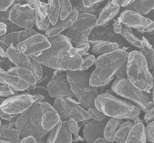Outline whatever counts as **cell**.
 Returning <instances> with one entry per match:
<instances>
[{
    "label": "cell",
    "mask_w": 154,
    "mask_h": 143,
    "mask_svg": "<svg viewBox=\"0 0 154 143\" xmlns=\"http://www.w3.org/2000/svg\"><path fill=\"white\" fill-rule=\"evenodd\" d=\"M33 60L42 65L64 72L81 71L83 58L75 51L74 47L70 49H63L51 56L42 58L31 57Z\"/></svg>",
    "instance_id": "8992f818"
},
{
    "label": "cell",
    "mask_w": 154,
    "mask_h": 143,
    "mask_svg": "<svg viewBox=\"0 0 154 143\" xmlns=\"http://www.w3.org/2000/svg\"><path fill=\"white\" fill-rule=\"evenodd\" d=\"M128 9L134 10L142 16L146 15L154 9V1H134Z\"/></svg>",
    "instance_id": "f1b7e54d"
},
{
    "label": "cell",
    "mask_w": 154,
    "mask_h": 143,
    "mask_svg": "<svg viewBox=\"0 0 154 143\" xmlns=\"http://www.w3.org/2000/svg\"><path fill=\"white\" fill-rule=\"evenodd\" d=\"M37 33L38 32L33 29H22L8 33L0 38L1 48L6 51L8 48L11 45L17 47L19 44Z\"/></svg>",
    "instance_id": "9a60e30c"
},
{
    "label": "cell",
    "mask_w": 154,
    "mask_h": 143,
    "mask_svg": "<svg viewBox=\"0 0 154 143\" xmlns=\"http://www.w3.org/2000/svg\"><path fill=\"white\" fill-rule=\"evenodd\" d=\"M90 45L89 44L88 42L78 44L75 45V46L74 47L75 51L81 56H85L88 55L87 54L88 52L89 49H90Z\"/></svg>",
    "instance_id": "ee69618b"
},
{
    "label": "cell",
    "mask_w": 154,
    "mask_h": 143,
    "mask_svg": "<svg viewBox=\"0 0 154 143\" xmlns=\"http://www.w3.org/2000/svg\"><path fill=\"white\" fill-rule=\"evenodd\" d=\"M111 90L119 96L133 102L143 112H147L154 107L151 93L140 90L127 78L116 79L111 85Z\"/></svg>",
    "instance_id": "52a82bcc"
},
{
    "label": "cell",
    "mask_w": 154,
    "mask_h": 143,
    "mask_svg": "<svg viewBox=\"0 0 154 143\" xmlns=\"http://www.w3.org/2000/svg\"><path fill=\"white\" fill-rule=\"evenodd\" d=\"M42 113L41 102H38L18 115L16 120L15 127L22 138L31 136L39 140L45 137L48 132L42 127Z\"/></svg>",
    "instance_id": "5b68a950"
},
{
    "label": "cell",
    "mask_w": 154,
    "mask_h": 143,
    "mask_svg": "<svg viewBox=\"0 0 154 143\" xmlns=\"http://www.w3.org/2000/svg\"><path fill=\"white\" fill-rule=\"evenodd\" d=\"M127 79L135 87L146 92L151 93L154 78L146 59L139 51L129 52L127 61Z\"/></svg>",
    "instance_id": "3957f363"
},
{
    "label": "cell",
    "mask_w": 154,
    "mask_h": 143,
    "mask_svg": "<svg viewBox=\"0 0 154 143\" xmlns=\"http://www.w3.org/2000/svg\"><path fill=\"white\" fill-rule=\"evenodd\" d=\"M83 7L86 8H92L100 4L103 1L100 0H91V1H82Z\"/></svg>",
    "instance_id": "f907efd6"
},
{
    "label": "cell",
    "mask_w": 154,
    "mask_h": 143,
    "mask_svg": "<svg viewBox=\"0 0 154 143\" xmlns=\"http://www.w3.org/2000/svg\"><path fill=\"white\" fill-rule=\"evenodd\" d=\"M9 20L22 29H33L35 25V14L28 4L15 1L10 12Z\"/></svg>",
    "instance_id": "8fae6325"
},
{
    "label": "cell",
    "mask_w": 154,
    "mask_h": 143,
    "mask_svg": "<svg viewBox=\"0 0 154 143\" xmlns=\"http://www.w3.org/2000/svg\"><path fill=\"white\" fill-rule=\"evenodd\" d=\"M50 47L49 38L38 33L19 44L17 48L25 55L31 57L41 54Z\"/></svg>",
    "instance_id": "7c38bea8"
},
{
    "label": "cell",
    "mask_w": 154,
    "mask_h": 143,
    "mask_svg": "<svg viewBox=\"0 0 154 143\" xmlns=\"http://www.w3.org/2000/svg\"><path fill=\"white\" fill-rule=\"evenodd\" d=\"M141 33H150L154 30V21L150 18L146 17V23L143 28L137 30Z\"/></svg>",
    "instance_id": "f6af8a7d"
},
{
    "label": "cell",
    "mask_w": 154,
    "mask_h": 143,
    "mask_svg": "<svg viewBox=\"0 0 154 143\" xmlns=\"http://www.w3.org/2000/svg\"><path fill=\"white\" fill-rule=\"evenodd\" d=\"M1 120L4 121H10L14 120L17 119L18 115H13V114H9V113H5L3 112H1Z\"/></svg>",
    "instance_id": "11a10c76"
},
{
    "label": "cell",
    "mask_w": 154,
    "mask_h": 143,
    "mask_svg": "<svg viewBox=\"0 0 154 143\" xmlns=\"http://www.w3.org/2000/svg\"><path fill=\"white\" fill-rule=\"evenodd\" d=\"M35 14V25L38 30L46 31L51 27L47 16V3L41 1H26Z\"/></svg>",
    "instance_id": "5bb4252c"
},
{
    "label": "cell",
    "mask_w": 154,
    "mask_h": 143,
    "mask_svg": "<svg viewBox=\"0 0 154 143\" xmlns=\"http://www.w3.org/2000/svg\"><path fill=\"white\" fill-rule=\"evenodd\" d=\"M87 111L90 120L95 121H102L108 119L107 117L106 116L103 112L99 111L95 107L89 109Z\"/></svg>",
    "instance_id": "f35d334b"
},
{
    "label": "cell",
    "mask_w": 154,
    "mask_h": 143,
    "mask_svg": "<svg viewBox=\"0 0 154 143\" xmlns=\"http://www.w3.org/2000/svg\"><path fill=\"white\" fill-rule=\"evenodd\" d=\"M43 73L42 78L38 81L37 85L47 87L48 83L52 80V76L54 70L43 65Z\"/></svg>",
    "instance_id": "ab89813d"
},
{
    "label": "cell",
    "mask_w": 154,
    "mask_h": 143,
    "mask_svg": "<svg viewBox=\"0 0 154 143\" xmlns=\"http://www.w3.org/2000/svg\"><path fill=\"white\" fill-rule=\"evenodd\" d=\"M108 119L102 121L91 120L84 125L83 138L87 143H92L99 138L103 137L105 126Z\"/></svg>",
    "instance_id": "2e32d148"
},
{
    "label": "cell",
    "mask_w": 154,
    "mask_h": 143,
    "mask_svg": "<svg viewBox=\"0 0 154 143\" xmlns=\"http://www.w3.org/2000/svg\"><path fill=\"white\" fill-rule=\"evenodd\" d=\"M3 23H5L7 25V34L10 33L17 31H18V30H20L22 29L21 28L14 24L13 23H12L11 21H10V20L5 21V22H3Z\"/></svg>",
    "instance_id": "816d5d0a"
},
{
    "label": "cell",
    "mask_w": 154,
    "mask_h": 143,
    "mask_svg": "<svg viewBox=\"0 0 154 143\" xmlns=\"http://www.w3.org/2000/svg\"><path fill=\"white\" fill-rule=\"evenodd\" d=\"M96 58L93 54H88L83 58V63L81 71H86L88 69L95 64Z\"/></svg>",
    "instance_id": "7bdbcfd3"
},
{
    "label": "cell",
    "mask_w": 154,
    "mask_h": 143,
    "mask_svg": "<svg viewBox=\"0 0 154 143\" xmlns=\"http://www.w3.org/2000/svg\"><path fill=\"white\" fill-rule=\"evenodd\" d=\"M142 40L143 43V48L140 49L139 52L146 59L149 68L151 70L154 63V49L152 45L146 37H143Z\"/></svg>",
    "instance_id": "1f68e13d"
},
{
    "label": "cell",
    "mask_w": 154,
    "mask_h": 143,
    "mask_svg": "<svg viewBox=\"0 0 154 143\" xmlns=\"http://www.w3.org/2000/svg\"><path fill=\"white\" fill-rule=\"evenodd\" d=\"M73 135L69 130L67 121H63L62 126L56 143H72Z\"/></svg>",
    "instance_id": "836d02e7"
},
{
    "label": "cell",
    "mask_w": 154,
    "mask_h": 143,
    "mask_svg": "<svg viewBox=\"0 0 154 143\" xmlns=\"http://www.w3.org/2000/svg\"><path fill=\"white\" fill-rule=\"evenodd\" d=\"M26 91L28 93L31 94H39L42 95L45 97V102H47L50 104L52 103V99H53L50 96L46 87L37 84L33 86H29V89Z\"/></svg>",
    "instance_id": "e575fe53"
},
{
    "label": "cell",
    "mask_w": 154,
    "mask_h": 143,
    "mask_svg": "<svg viewBox=\"0 0 154 143\" xmlns=\"http://www.w3.org/2000/svg\"><path fill=\"white\" fill-rule=\"evenodd\" d=\"M129 53L126 50L119 49L99 56L95 61V69L91 74L90 84L98 88L107 85L118 70L126 64Z\"/></svg>",
    "instance_id": "6da1fadb"
},
{
    "label": "cell",
    "mask_w": 154,
    "mask_h": 143,
    "mask_svg": "<svg viewBox=\"0 0 154 143\" xmlns=\"http://www.w3.org/2000/svg\"><path fill=\"white\" fill-rule=\"evenodd\" d=\"M11 8L9 10L5 12H1L0 13L1 22H4L9 20L10 12L11 10Z\"/></svg>",
    "instance_id": "9f6ffc18"
},
{
    "label": "cell",
    "mask_w": 154,
    "mask_h": 143,
    "mask_svg": "<svg viewBox=\"0 0 154 143\" xmlns=\"http://www.w3.org/2000/svg\"><path fill=\"white\" fill-rule=\"evenodd\" d=\"M62 124L63 121H61L57 125H56L48 132V136L46 139V143H56L62 126Z\"/></svg>",
    "instance_id": "60d3db41"
},
{
    "label": "cell",
    "mask_w": 154,
    "mask_h": 143,
    "mask_svg": "<svg viewBox=\"0 0 154 143\" xmlns=\"http://www.w3.org/2000/svg\"><path fill=\"white\" fill-rule=\"evenodd\" d=\"M7 34V27L5 23H0V37H2Z\"/></svg>",
    "instance_id": "91938a15"
},
{
    "label": "cell",
    "mask_w": 154,
    "mask_h": 143,
    "mask_svg": "<svg viewBox=\"0 0 154 143\" xmlns=\"http://www.w3.org/2000/svg\"><path fill=\"white\" fill-rule=\"evenodd\" d=\"M67 126L69 130L71 132L73 136H74L73 142L83 141L84 138H82L79 135L80 127L78 121L73 119H70L67 121Z\"/></svg>",
    "instance_id": "d590c367"
},
{
    "label": "cell",
    "mask_w": 154,
    "mask_h": 143,
    "mask_svg": "<svg viewBox=\"0 0 154 143\" xmlns=\"http://www.w3.org/2000/svg\"><path fill=\"white\" fill-rule=\"evenodd\" d=\"M92 143H116L115 141H111L106 139L104 137L99 138Z\"/></svg>",
    "instance_id": "94428289"
},
{
    "label": "cell",
    "mask_w": 154,
    "mask_h": 143,
    "mask_svg": "<svg viewBox=\"0 0 154 143\" xmlns=\"http://www.w3.org/2000/svg\"><path fill=\"white\" fill-rule=\"evenodd\" d=\"M97 17L91 13H79L72 27L67 30L66 36L72 43L78 44L88 41L91 32L97 26Z\"/></svg>",
    "instance_id": "ba28073f"
},
{
    "label": "cell",
    "mask_w": 154,
    "mask_h": 143,
    "mask_svg": "<svg viewBox=\"0 0 154 143\" xmlns=\"http://www.w3.org/2000/svg\"><path fill=\"white\" fill-rule=\"evenodd\" d=\"M151 70L152 74L153 75V77H154V64H153V66H152V67Z\"/></svg>",
    "instance_id": "03108f58"
},
{
    "label": "cell",
    "mask_w": 154,
    "mask_h": 143,
    "mask_svg": "<svg viewBox=\"0 0 154 143\" xmlns=\"http://www.w3.org/2000/svg\"><path fill=\"white\" fill-rule=\"evenodd\" d=\"M120 35L132 46L140 49L143 48V43L142 40L135 35L131 28L124 26Z\"/></svg>",
    "instance_id": "d6a6232c"
},
{
    "label": "cell",
    "mask_w": 154,
    "mask_h": 143,
    "mask_svg": "<svg viewBox=\"0 0 154 143\" xmlns=\"http://www.w3.org/2000/svg\"><path fill=\"white\" fill-rule=\"evenodd\" d=\"M18 92L13 89L8 85L1 84L0 86V95L2 97H11L17 94Z\"/></svg>",
    "instance_id": "b9f144b4"
},
{
    "label": "cell",
    "mask_w": 154,
    "mask_h": 143,
    "mask_svg": "<svg viewBox=\"0 0 154 143\" xmlns=\"http://www.w3.org/2000/svg\"><path fill=\"white\" fill-rule=\"evenodd\" d=\"M95 107L107 117L123 120H134L141 110L131 102L118 98L109 93H103L96 98Z\"/></svg>",
    "instance_id": "7a4b0ae2"
},
{
    "label": "cell",
    "mask_w": 154,
    "mask_h": 143,
    "mask_svg": "<svg viewBox=\"0 0 154 143\" xmlns=\"http://www.w3.org/2000/svg\"><path fill=\"white\" fill-rule=\"evenodd\" d=\"M126 64L123 65L116 73L115 76L117 79H123L127 77V68Z\"/></svg>",
    "instance_id": "c3c4849f"
},
{
    "label": "cell",
    "mask_w": 154,
    "mask_h": 143,
    "mask_svg": "<svg viewBox=\"0 0 154 143\" xmlns=\"http://www.w3.org/2000/svg\"><path fill=\"white\" fill-rule=\"evenodd\" d=\"M133 125L134 123L130 121H123L120 124L115 135V142L116 143H125Z\"/></svg>",
    "instance_id": "4dcf8cb0"
},
{
    "label": "cell",
    "mask_w": 154,
    "mask_h": 143,
    "mask_svg": "<svg viewBox=\"0 0 154 143\" xmlns=\"http://www.w3.org/2000/svg\"><path fill=\"white\" fill-rule=\"evenodd\" d=\"M0 143H11L10 142L1 139Z\"/></svg>",
    "instance_id": "003e7915"
},
{
    "label": "cell",
    "mask_w": 154,
    "mask_h": 143,
    "mask_svg": "<svg viewBox=\"0 0 154 143\" xmlns=\"http://www.w3.org/2000/svg\"><path fill=\"white\" fill-rule=\"evenodd\" d=\"M91 73L87 71L66 72L71 90L79 104L85 109L95 107L96 99L99 95L98 88L90 84Z\"/></svg>",
    "instance_id": "277c9868"
},
{
    "label": "cell",
    "mask_w": 154,
    "mask_h": 143,
    "mask_svg": "<svg viewBox=\"0 0 154 143\" xmlns=\"http://www.w3.org/2000/svg\"><path fill=\"white\" fill-rule=\"evenodd\" d=\"M144 120L147 124L154 121V107L146 112Z\"/></svg>",
    "instance_id": "db71d44e"
},
{
    "label": "cell",
    "mask_w": 154,
    "mask_h": 143,
    "mask_svg": "<svg viewBox=\"0 0 154 143\" xmlns=\"http://www.w3.org/2000/svg\"><path fill=\"white\" fill-rule=\"evenodd\" d=\"M0 55H1V58H7V52L2 48H1L0 49Z\"/></svg>",
    "instance_id": "be15d7a7"
},
{
    "label": "cell",
    "mask_w": 154,
    "mask_h": 143,
    "mask_svg": "<svg viewBox=\"0 0 154 143\" xmlns=\"http://www.w3.org/2000/svg\"><path fill=\"white\" fill-rule=\"evenodd\" d=\"M63 72H65L61 71V70H54V72H53V76H52V80L57 77L58 76H59L61 73Z\"/></svg>",
    "instance_id": "6125c7cd"
},
{
    "label": "cell",
    "mask_w": 154,
    "mask_h": 143,
    "mask_svg": "<svg viewBox=\"0 0 154 143\" xmlns=\"http://www.w3.org/2000/svg\"><path fill=\"white\" fill-rule=\"evenodd\" d=\"M146 131L147 140L154 143V121L147 124L146 126Z\"/></svg>",
    "instance_id": "7dc6e473"
},
{
    "label": "cell",
    "mask_w": 154,
    "mask_h": 143,
    "mask_svg": "<svg viewBox=\"0 0 154 143\" xmlns=\"http://www.w3.org/2000/svg\"><path fill=\"white\" fill-rule=\"evenodd\" d=\"M79 13L76 9L73 8L70 16L64 20L59 19L54 25H51L49 28L45 31V35L49 38L54 37L62 32L72 27L79 16Z\"/></svg>",
    "instance_id": "ffe728a7"
},
{
    "label": "cell",
    "mask_w": 154,
    "mask_h": 143,
    "mask_svg": "<svg viewBox=\"0 0 154 143\" xmlns=\"http://www.w3.org/2000/svg\"><path fill=\"white\" fill-rule=\"evenodd\" d=\"M35 104L32 94L29 93L17 94L6 98L1 103V112L19 115Z\"/></svg>",
    "instance_id": "30bf717a"
},
{
    "label": "cell",
    "mask_w": 154,
    "mask_h": 143,
    "mask_svg": "<svg viewBox=\"0 0 154 143\" xmlns=\"http://www.w3.org/2000/svg\"><path fill=\"white\" fill-rule=\"evenodd\" d=\"M147 140L146 127L142 122L134 124L125 143H146Z\"/></svg>",
    "instance_id": "d4e9b609"
},
{
    "label": "cell",
    "mask_w": 154,
    "mask_h": 143,
    "mask_svg": "<svg viewBox=\"0 0 154 143\" xmlns=\"http://www.w3.org/2000/svg\"><path fill=\"white\" fill-rule=\"evenodd\" d=\"M119 46L115 41H101L93 46L91 52L94 54L101 55L119 49Z\"/></svg>",
    "instance_id": "4316f807"
},
{
    "label": "cell",
    "mask_w": 154,
    "mask_h": 143,
    "mask_svg": "<svg viewBox=\"0 0 154 143\" xmlns=\"http://www.w3.org/2000/svg\"><path fill=\"white\" fill-rule=\"evenodd\" d=\"M7 58L16 67H23L29 68L30 57L22 53L17 47L11 45L7 49Z\"/></svg>",
    "instance_id": "cb8c5ba5"
},
{
    "label": "cell",
    "mask_w": 154,
    "mask_h": 143,
    "mask_svg": "<svg viewBox=\"0 0 154 143\" xmlns=\"http://www.w3.org/2000/svg\"><path fill=\"white\" fill-rule=\"evenodd\" d=\"M7 72L17 75L26 81L30 86L37 84L38 79L32 71L29 68L23 67L14 66Z\"/></svg>",
    "instance_id": "484cf974"
},
{
    "label": "cell",
    "mask_w": 154,
    "mask_h": 143,
    "mask_svg": "<svg viewBox=\"0 0 154 143\" xmlns=\"http://www.w3.org/2000/svg\"><path fill=\"white\" fill-rule=\"evenodd\" d=\"M0 66H1L0 69L7 72L10 69H11L12 68L14 67V65L10 61L8 58H1L0 59Z\"/></svg>",
    "instance_id": "bcb514c9"
},
{
    "label": "cell",
    "mask_w": 154,
    "mask_h": 143,
    "mask_svg": "<svg viewBox=\"0 0 154 143\" xmlns=\"http://www.w3.org/2000/svg\"><path fill=\"white\" fill-rule=\"evenodd\" d=\"M120 7L116 1H109L101 9L97 17V26H103L115 18L120 11Z\"/></svg>",
    "instance_id": "7402d4cb"
},
{
    "label": "cell",
    "mask_w": 154,
    "mask_h": 143,
    "mask_svg": "<svg viewBox=\"0 0 154 143\" xmlns=\"http://www.w3.org/2000/svg\"><path fill=\"white\" fill-rule=\"evenodd\" d=\"M152 99H153V101L154 102V84L153 85V88H152Z\"/></svg>",
    "instance_id": "e7e4bbea"
},
{
    "label": "cell",
    "mask_w": 154,
    "mask_h": 143,
    "mask_svg": "<svg viewBox=\"0 0 154 143\" xmlns=\"http://www.w3.org/2000/svg\"><path fill=\"white\" fill-rule=\"evenodd\" d=\"M118 4V5L121 7H129V6L132 4L134 3V1H129V0H126V1H116Z\"/></svg>",
    "instance_id": "6f0895ef"
},
{
    "label": "cell",
    "mask_w": 154,
    "mask_h": 143,
    "mask_svg": "<svg viewBox=\"0 0 154 143\" xmlns=\"http://www.w3.org/2000/svg\"><path fill=\"white\" fill-rule=\"evenodd\" d=\"M47 16L51 25H55L60 19L61 4L60 1H48Z\"/></svg>",
    "instance_id": "83f0119b"
},
{
    "label": "cell",
    "mask_w": 154,
    "mask_h": 143,
    "mask_svg": "<svg viewBox=\"0 0 154 143\" xmlns=\"http://www.w3.org/2000/svg\"><path fill=\"white\" fill-rule=\"evenodd\" d=\"M42 113V127L48 132L61 121L60 116L53 105L47 102H41Z\"/></svg>",
    "instance_id": "e0dca14e"
},
{
    "label": "cell",
    "mask_w": 154,
    "mask_h": 143,
    "mask_svg": "<svg viewBox=\"0 0 154 143\" xmlns=\"http://www.w3.org/2000/svg\"><path fill=\"white\" fill-rule=\"evenodd\" d=\"M60 19L64 20L69 17L73 11V7L71 1H60Z\"/></svg>",
    "instance_id": "8d00e7d4"
},
{
    "label": "cell",
    "mask_w": 154,
    "mask_h": 143,
    "mask_svg": "<svg viewBox=\"0 0 154 143\" xmlns=\"http://www.w3.org/2000/svg\"><path fill=\"white\" fill-rule=\"evenodd\" d=\"M16 120L10 121L1 120L4 121V123L1 122V139L7 141L11 143H20L21 137L15 127Z\"/></svg>",
    "instance_id": "603a6c76"
},
{
    "label": "cell",
    "mask_w": 154,
    "mask_h": 143,
    "mask_svg": "<svg viewBox=\"0 0 154 143\" xmlns=\"http://www.w3.org/2000/svg\"><path fill=\"white\" fill-rule=\"evenodd\" d=\"M29 69L32 71L34 75H35L36 78H37L38 80H40L42 78L43 73V65L34 60L31 57Z\"/></svg>",
    "instance_id": "74e56055"
},
{
    "label": "cell",
    "mask_w": 154,
    "mask_h": 143,
    "mask_svg": "<svg viewBox=\"0 0 154 143\" xmlns=\"http://www.w3.org/2000/svg\"><path fill=\"white\" fill-rule=\"evenodd\" d=\"M15 3V1H0V11L5 12L11 8Z\"/></svg>",
    "instance_id": "681fc988"
},
{
    "label": "cell",
    "mask_w": 154,
    "mask_h": 143,
    "mask_svg": "<svg viewBox=\"0 0 154 143\" xmlns=\"http://www.w3.org/2000/svg\"><path fill=\"white\" fill-rule=\"evenodd\" d=\"M20 143H38L36 138L31 136L22 138Z\"/></svg>",
    "instance_id": "680465c9"
},
{
    "label": "cell",
    "mask_w": 154,
    "mask_h": 143,
    "mask_svg": "<svg viewBox=\"0 0 154 143\" xmlns=\"http://www.w3.org/2000/svg\"><path fill=\"white\" fill-rule=\"evenodd\" d=\"M123 27L124 25H123L122 24L118 19L114 20L113 23V30L116 34L120 35Z\"/></svg>",
    "instance_id": "f5cc1de1"
},
{
    "label": "cell",
    "mask_w": 154,
    "mask_h": 143,
    "mask_svg": "<svg viewBox=\"0 0 154 143\" xmlns=\"http://www.w3.org/2000/svg\"><path fill=\"white\" fill-rule=\"evenodd\" d=\"M49 40L50 42L51 47L42 53L37 55L38 56L42 58L48 57L57 53L61 49H70L74 47L71 41L66 36V35L62 34L49 38Z\"/></svg>",
    "instance_id": "d6986e66"
},
{
    "label": "cell",
    "mask_w": 154,
    "mask_h": 143,
    "mask_svg": "<svg viewBox=\"0 0 154 143\" xmlns=\"http://www.w3.org/2000/svg\"><path fill=\"white\" fill-rule=\"evenodd\" d=\"M0 83L1 84L8 85L17 92L27 90L30 86L26 81L18 76L2 69H0Z\"/></svg>",
    "instance_id": "44dd1931"
},
{
    "label": "cell",
    "mask_w": 154,
    "mask_h": 143,
    "mask_svg": "<svg viewBox=\"0 0 154 143\" xmlns=\"http://www.w3.org/2000/svg\"><path fill=\"white\" fill-rule=\"evenodd\" d=\"M53 106L63 121H67L70 119H74L79 123L90 120L87 109L82 107L74 98L55 99Z\"/></svg>",
    "instance_id": "9c48e42d"
},
{
    "label": "cell",
    "mask_w": 154,
    "mask_h": 143,
    "mask_svg": "<svg viewBox=\"0 0 154 143\" xmlns=\"http://www.w3.org/2000/svg\"><path fill=\"white\" fill-rule=\"evenodd\" d=\"M118 19L125 27L136 30L143 28L146 23V17L131 9L123 11Z\"/></svg>",
    "instance_id": "ac0fdd59"
},
{
    "label": "cell",
    "mask_w": 154,
    "mask_h": 143,
    "mask_svg": "<svg viewBox=\"0 0 154 143\" xmlns=\"http://www.w3.org/2000/svg\"><path fill=\"white\" fill-rule=\"evenodd\" d=\"M48 92L53 99L58 98H75L71 85L67 80L66 72L61 73L51 80L47 86Z\"/></svg>",
    "instance_id": "4fadbf2b"
},
{
    "label": "cell",
    "mask_w": 154,
    "mask_h": 143,
    "mask_svg": "<svg viewBox=\"0 0 154 143\" xmlns=\"http://www.w3.org/2000/svg\"><path fill=\"white\" fill-rule=\"evenodd\" d=\"M123 122L122 120L110 118L105 126L103 137L111 141H114V136L120 124Z\"/></svg>",
    "instance_id": "f546056e"
}]
</instances>
